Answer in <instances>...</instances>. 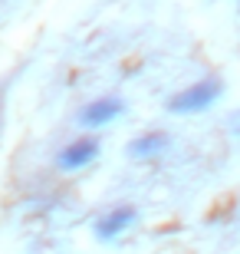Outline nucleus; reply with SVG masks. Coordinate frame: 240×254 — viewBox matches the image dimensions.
Masks as SVG:
<instances>
[{"mask_svg":"<svg viewBox=\"0 0 240 254\" xmlns=\"http://www.w3.org/2000/svg\"><path fill=\"white\" fill-rule=\"evenodd\" d=\"M122 113H125V103H122L119 96H99V99L83 106L79 126H83V129H102V126L115 123Z\"/></svg>","mask_w":240,"mask_h":254,"instance_id":"4","label":"nucleus"},{"mask_svg":"<svg viewBox=\"0 0 240 254\" xmlns=\"http://www.w3.org/2000/svg\"><path fill=\"white\" fill-rule=\"evenodd\" d=\"M224 86L221 79H197V83L185 86L181 93L171 96V103H168V113L175 116H194V113H204L207 106H214L221 99Z\"/></svg>","mask_w":240,"mask_h":254,"instance_id":"1","label":"nucleus"},{"mask_svg":"<svg viewBox=\"0 0 240 254\" xmlns=\"http://www.w3.org/2000/svg\"><path fill=\"white\" fill-rule=\"evenodd\" d=\"M96 159H99V139H96V135H79V139L66 142L63 149H59L56 165L63 172H79V169H86V165H93Z\"/></svg>","mask_w":240,"mask_h":254,"instance_id":"2","label":"nucleus"},{"mask_svg":"<svg viewBox=\"0 0 240 254\" xmlns=\"http://www.w3.org/2000/svg\"><path fill=\"white\" fill-rule=\"evenodd\" d=\"M168 145H171V139H168L165 132H145V135H139L129 145V155L132 159H151L158 152H165Z\"/></svg>","mask_w":240,"mask_h":254,"instance_id":"5","label":"nucleus"},{"mask_svg":"<svg viewBox=\"0 0 240 254\" xmlns=\"http://www.w3.org/2000/svg\"><path fill=\"white\" fill-rule=\"evenodd\" d=\"M139 221V211L132 205H119V208H112V211H105L102 218H96V238H99L102 245H109V241H115V238H122L125 231H129L132 225Z\"/></svg>","mask_w":240,"mask_h":254,"instance_id":"3","label":"nucleus"},{"mask_svg":"<svg viewBox=\"0 0 240 254\" xmlns=\"http://www.w3.org/2000/svg\"><path fill=\"white\" fill-rule=\"evenodd\" d=\"M237 135H240V123H237Z\"/></svg>","mask_w":240,"mask_h":254,"instance_id":"6","label":"nucleus"}]
</instances>
